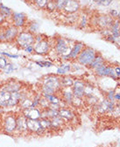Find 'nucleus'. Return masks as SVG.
<instances>
[{"instance_id":"obj_1","label":"nucleus","mask_w":120,"mask_h":147,"mask_svg":"<svg viewBox=\"0 0 120 147\" xmlns=\"http://www.w3.org/2000/svg\"><path fill=\"white\" fill-rule=\"evenodd\" d=\"M41 80L40 93L42 95H54L61 91L60 76L56 75H47L43 76Z\"/></svg>"},{"instance_id":"obj_2","label":"nucleus","mask_w":120,"mask_h":147,"mask_svg":"<svg viewBox=\"0 0 120 147\" xmlns=\"http://www.w3.org/2000/svg\"><path fill=\"white\" fill-rule=\"evenodd\" d=\"M0 123H1V130L5 134L15 135L16 127H17L16 113L13 112L5 113L0 118Z\"/></svg>"},{"instance_id":"obj_3","label":"nucleus","mask_w":120,"mask_h":147,"mask_svg":"<svg viewBox=\"0 0 120 147\" xmlns=\"http://www.w3.org/2000/svg\"><path fill=\"white\" fill-rule=\"evenodd\" d=\"M74 43V40L63 38V37H58L54 40L53 48L55 49L57 56L62 57L69 53Z\"/></svg>"},{"instance_id":"obj_4","label":"nucleus","mask_w":120,"mask_h":147,"mask_svg":"<svg viewBox=\"0 0 120 147\" xmlns=\"http://www.w3.org/2000/svg\"><path fill=\"white\" fill-rule=\"evenodd\" d=\"M35 42V34H33L26 30H21L17 36L14 44L20 49H24L26 47L33 46Z\"/></svg>"},{"instance_id":"obj_5","label":"nucleus","mask_w":120,"mask_h":147,"mask_svg":"<svg viewBox=\"0 0 120 147\" xmlns=\"http://www.w3.org/2000/svg\"><path fill=\"white\" fill-rule=\"evenodd\" d=\"M96 54L97 53H96L95 49L86 46L82 50L80 54L78 55V57L76 59V61L81 66L88 67V66L93 61V60L96 56Z\"/></svg>"},{"instance_id":"obj_6","label":"nucleus","mask_w":120,"mask_h":147,"mask_svg":"<svg viewBox=\"0 0 120 147\" xmlns=\"http://www.w3.org/2000/svg\"><path fill=\"white\" fill-rule=\"evenodd\" d=\"M53 46H54V42L51 43L50 39L45 37L41 41L33 44L34 53L40 55V56H47V55L50 53L51 50L53 48Z\"/></svg>"},{"instance_id":"obj_7","label":"nucleus","mask_w":120,"mask_h":147,"mask_svg":"<svg viewBox=\"0 0 120 147\" xmlns=\"http://www.w3.org/2000/svg\"><path fill=\"white\" fill-rule=\"evenodd\" d=\"M28 20H29L26 14H25L24 12H15V11H13L11 18L9 20L11 25H13L17 28L22 29V30L26 29Z\"/></svg>"},{"instance_id":"obj_8","label":"nucleus","mask_w":120,"mask_h":147,"mask_svg":"<svg viewBox=\"0 0 120 147\" xmlns=\"http://www.w3.org/2000/svg\"><path fill=\"white\" fill-rule=\"evenodd\" d=\"M23 88H24L23 82L16 79H9L0 85V90L7 91V92H10V93L20 92Z\"/></svg>"},{"instance_id":"obj_9","label":"nucleus","mask_w":120,"mask_h":147,"mask_svg":"<svg viewBox=\"0 0 120 147\" xmlns=\"http://www.w3.org/2000/svg\"><path fill=\"white\" fill-rule=\"evenodd\" d=\"M16 119H17V127L15 134L19 136H25L28 134L27 129V118L24 116L21 111L16 113Z\"/></svg>"},{"instance_id":"obj_10","label":"nucleus","mask_w":120,"mask_h":147,"mask_svg":"<svg viewBox=\"0 0 120 147\" xmlns=\"http://www.w3.org/2000/svg\"><path fill=\"white\" fill-rule=\"evenodd\" d=\"M86 47L84 43L81 42V41H75L69 53L67 55H65V56L60 57L61 61H76L78 55L80 54V53L82 52V50Z\"/></svg>"},{"instance_id":"obj_11","label":"nucleus","mask_w":120,"mask_h":147,"mask_svg":"<svg viewBox=\"0 0 120 147\" xmlns=\"http://www.w3.org/2000/svg\"><path fill=\"white\" fill-rule=\"evenodd\" d=\"M20 32V29L11 25L10 22L5 24V37L6 43H14L17 36Z\"/></svg>"},{"instance_id":"obj_12","label":"nucleus","mask_w":120,"mask_h":147,"mask_svg":"<svg viewBox=\"0 0 120 147\" xmlns=\"http://www.w3.org/2000/svg\"><path fill=\"white\" fill-rule=\"evenodd\" d=\"M95 20V25L102 29H110L111 26L113 25L114 23V20L113 18H111L110 15H100L97 16Z\"/></svg>"},{"instance_id":"obj_13","label":"nucleus","mask_w":120,"mask_h":147,"mask_svg":"<svg viewBox=\"0 0 120 147\" xmlns=\"http://www.w3.org/2000/svg\"><path fill=\"white\" fill-rule=\"evenodd\" d=\"M80 9H81V5L78 0H66L61 13L64 14L76 13L80 11Z\"/></svg>"},{"instance_id":"obj_14","label":"nucleus","mask_w":120,"mask_h":147,"mask_svg":"<svg viewBox=\"0 0 120 147\" xmlns=\"http://www.w3.org/2000/svg\"><path fill=\"white\" fill-rule=\"evenodd\" d=\"M84 88H85V81L82 79H75L74 84L72 86V91H73L74 96L83 98Z\"/></svg>"},{"instance_id":"obj_15","label":"nucleus","mask_w":120,"mask_h":147,"mask_svg":"<svg viewBox=\"0 0 120 147\" xmlns=\"http://www.w3.org/2000/svg\"><path fill=\"white\" fill-rule=\"evenodd\" d=\"M21 112L27 119L40 120L41 117V109L39 107H31L21 110Z\"/></svg>"},{"instance_id":"obj_16","label":"nucleus","mask_w":120,"mask_h":147,"mask_svg":"<svg viewBox=\"0 0 120 147\" xmlns=\"http://www.w3.org/2000/svg\"><path fill=\"white\" fill-rule=\"evenodd\" d=\"M27 129H28V133L31 134H36L41 136L42 134L45 133V131L41 129L39 120L27 119Z\"/></svg>"},{"instance_id":"obj_17","label":"nucleus","mask_w":120,"mask_h":147,"mask_svg":"<svg viewBox=\"0 0 120 147\" xmlns=\"http://www.w3.org/2000/svg\"><path fill=\"white\" fill-rule=\"evenodd\" d=\"M59 117L62 118L65 122H70L76 117V115L73 112V110L64 107L59 109Z\"/></svg>"},{"instance_id":"obj_18","label":"nucleus","mask_w":120,"mask_h":147,"mask_svg":"<svg viewBox=\"0 0 120 147\" xmlns=\"http://www.w3.org/2000/svg\"><path fill=\"white\" fill-rule=\"evenodd\" d=\"M61 93L62 95V101H64L67 104H71L72 100L74 98V94L72 91V88H63L61 89Z\"/></svg>"},{"instance_id":"obj_19","label":"nucleus","mask_w":120,"mask_h":147,"mask_svg":"<svg viewBox=\"0 0 120 147\" xmlns=\"http://www.w3.org/2000/svg\"><path fill=\"white\" fill-rule=\"evenodd\" d=\"M72 72V64L71 63H62L60 67L56 69L55 75L58 76H63L66 75H68V73Z\"/></svg>"},{"instance_id":"obj_20","label":"nucleus","mask_w":120,"mask_h":147,"mask_svg":"<svg viewBox=\"0 0 120 147\" xmlns=\"http://www.w3.org/2000/svg\"><path fill=\"white\" fill-rule=\"evenodd\" d=\"M60 82H61V88H72L74 82H75V78L73 76L66 75V76L60 77Z\"/></svg>"},{"instance_id":"obj_21","label":"nucleus","mask_w":120,"mask_h":147,"mask_svg":"<svg viewBox=\"0 0 120 147\" xmlns=\"http://www.w3.org/2000/svg\"><path fill=\"white\" fill-rule=\"evenodd\" d=\"M64 23L67 25H76L79 20L80 14L78 12L76 13H71V14H64Z\"/></svg>"},{"instance_id":"obj_22","label":"nucleus","mask_w":120,"mask_h":147,"mask_svg":"<svg viewBox=\"0 0 120 147\" xmlns=\"http://www.w3.org/2000/svg\"><path fill=\"white\" fill-rule=\"evenodd\" d=\"M21 98V92H13L11 93V97L8 102V108L18 107Z\"/></svg>"},{"instance_id":"obj_23","label":"nucleus","mask_w":120,"mask_h":147,"mask_svg":"<svg viewBox=\"0 0 120 147\" xmlns=\"http://www.w3.org/2000/svg\"><path fill=\"white\" fill-rule=\"evenodd\" d=\"M77 26L80 29H85L90 26V18L87 13H82L80 14L79 16V20L77 22Z\"/></svg>"},{"instance_id":"obj_24","label":"nucleus","mask_w":120,"mask_h":147,"mask_svg":"<svg viewBox=\"0 0 120 147\" xmlns=\"http://www.w3.org/2000/svg\"><path fill=\"white\" fill-rule=\"evenodd\" d=\"M11 97V93L7 91L0 90V108H8V102Z\"/></svg>"},{"instance_id":"obj_25","label":"nucleus","mask_w":120,"mask_h":147,"mask_svg":"<svg viewBox=\"0 0 120 147\" xmlns=\"http://www.w3.org/2000/svg\"><path fill=\"white\" fill-rule=\"evenodd\" d=\"M105 62L106 61H105L104 58L102 57L101 54H96V56L95 57V59L93 60V61L88 66V68L94 70L95 68H96V67H100L102 65H104Z\"/></svg>"},{"instance_id":"obj_26","label":"nucleus","mask_w":120,"mask_h":147,"mask_svg":"<svg viewBox=\"0 0 120 147\" xmlns=\"http://www.w3.org/2000/svg\"><path fill=\"white\" fill-rule=\"evenodd\" d=\"M110 102L111 101H109L108 99L106 100H104L100 102H98L96 107V110L101 113V114H104L105 112H108V109H109V106H110Z\"/></svg>"},{"instance_id":"obj_27","label":"nucleus","mask_w":120,"mask_h":147,"mask_svg":"<svg viewBox=\"0 0 120 147\" xmlns=\"http://www.w3.org/2000/svg\"><path fill=\"white\" fill-rule=\"evenodd\" d=\"M26 31L33 33V34H37L39 30H40V24L37 21H34V20H28V23L26 25Z\"/></svg>"},{"instance_id":"obj_28","label":"nucleus","mask_w":120,"mask_h":147,"mask_svg":"<svg viewBox=\"0 0 120 147\" xmlns=\"http://www.w3.org/2000/svg\"><path fill=\"white\" fill-rule=\"evenodd\" d=\"M50 120H51V127H52V130H59V129H61L64 126V124L66 123L60 117H54Z\"/></svg>"},{"instance_id":"obj_29","label":"nucleus","mask_w":120,"mask_h":147,"mask_svg":"<svg viewBox=\"0 0 120 147\" xmlns=\"http://www.w3.org/2000/svg\"><path fill=\"white\" fill-rule=\"evenodd\" d=\"M0 13H1L6 20H10L12 13H13V11L11 9H10L9 7L5 6V5L3 4H0Z\"/></svg>"},{"instance_id":"obj_30","label":"nucleus","mask_w":120,"mask_h":147,"mask_svg":"<svg viewBox=\"0 0 120 147\" xmlns=\"http://www.w3.org/2000/svg\"><path fill=\"white\" fill-rule=\"evenodd\" d=\"M40 124L41 126V129L45 131H48L52 130V127H51V120L47 118H40Z\"/></svg>"},{"instance_id":"obj_31","label":"nucleus","mask_w":120,"mask_h":147,"mask_svg":"<svg viewBox=\"0 0 120 147\" xmlns=\"http://www.w3.org/2000/svg\"><path fill=\"white\" fill-rule=\"evenodd\" d=\"M48 13H54L57 11V7L55 4V0H48V2L44 9Z\"/></svg>"},{"instance_id":"obj_32","label":"nucleus","mask_w":120,"mask_h":147,"mask_svg":"<svg viewBox=\"0 0 120 147\" xmlns=\"http://www.w3.org/2000/svg\"><path fill=\"white\" fill-rule=\"evenodd\" d=\"M43 96L47 99V101L49 102L50 104H60L61 105V99L58 96H56V94H54V95H43Z\"/></svg>"},{"instance_id":"obj_33","label":"nucleus","mask_w":120,"mask_h":147,"mask_svg":"<svg viewBox=\"0 0 120 147\" xmlns=\"http://www.w3.org/2000/svg\"><path fill=\"white\" fill-rule=\"evenodd\" d=\"M17 69H18V67H17V65H15L14 63L9 62V63L7 64V66L5 67V68L3 70V72H4V74H5V75H8V74L13 73V72L16 71Z\"/></svg>"},{"instance_id":"obj_34","label":"nucleus","mask_w":120,"mask_h":147,"mask_svg":"<svg viewBox=\"0 0 120 147\" xmlns=\"http://www.w3.org/2000/svg\"><path fill=\"white\" fill-rule=\"evenodd\" d=\"M35 64L40 67H52L55 65L54 61H35Z\"/></svg>"},{"instance_id":"obj_35","label":"nucleus","mask_w":120,"mask_h":147,"mask_svg":"<svg viewBox=\"0 0 120 147\" xmlns=\"http://www.w3.org/2000/svg\"><path fill=\"white\" fill-rule=\"evenodd\" d=\"M47 2H48V0H33L32 4L35 5L38 9L44 10Z\"/></svg>"},{"instance_id":"obj_36","label":"nucleus","mask_w":120,"mask_h":147,"mask_svg":"<svg viewBox=\"0 0 120 147\" xmlns=\"http://www.w3.org/2000/svg\"><path fill=\"white\" fill-rule=\"evenodd\" d=\"M49 102L47 101V99L42 95L40 99V103H39V108H42L41 109H47L49 107Z\"/></svg>"},{"instance_id":"obj_37","label":"nucleus","mask_w":120,"mask_h":147,"mask_svg":"<svg viewBox=\"0 0 120 147\" xmlns=\"http://www.w3.org/2000/svg\"><path fill=\"white\" fill-rule=\"evenodd\" d=\"M8 63H9L8 58L4 56V55H1V56H0V70L3 71L5 68V67L7 66Z\"/></svg>"},{"instance_id":"obj_38","label":"nucleus","mask_w":120,"mask_h":147,"mask_svg":"<svg viewBox=\"0 0 120 147\" xmlns=\"http://www.w3.org/2000/svg\"><path fill=\"white\" fill-rule=\"evenodd\" d=\"M93 2L96 3L98 5H102V6H109L112 2L113 0H92Z\"/></svg>"},{"instance_id":"obj_39","label":"nucleus","mask_w":120,"mask_h":147,"mask_svg":"<svg viewBox=\"0 0 120 147\" xmlns=\"http://www.w3.org/2000/svg\"><path fill=\"white\" fill-rule=\"evenodd\" d=\"M71 104H72L74 107H76V108H79V107H81V106L83 104L82 98H79V97H76V96H74V98H73V100H72Z\"/></svg>"},{"instance_id":"obj_40","label":"nucleus","mask_w":120,"mask_h":147,"mask_svg":"<svg viewBox=\"0 0 120 147\" xmlns=\"http://www.w3.org/2000/svg\"><path fill=\"white\" fill-rule=\"evenodd\" d=\"M5 24L4 26H0V43H6L5 42Z\"/></svg>"},{"instance_id":"obj_41","label":"nucleus","mask_w":120,"mask_h":147,"mask_svg":"<svg viewBox=\"0 0 120 147\" xmlns=\"http://www.w3.org/2000/svg\"><path fill=\"white\" fill-rule=\"evenodd\" d=\"M65 2H66V0H55L57 11H59L60 12H62V9H63Z\"/></svg>"},{"instance_id":"obj_42","label":"nucleus","mask_w":120,"mask_h":147,"mask_svg":"<svg viewBox=\"0 0 120 147\" xmlns=\"http://www.w3.org/2000/svg\"><path fill=\"white\" fill-rule=\"evenodd\" d=\"M111 114L115 117H120V108L117 106V107H115L113 111L111 112Z\"/></svg>"},{"instance_id":"obj_43","label":"nucleus","mask_w":120,"mask_h":147,"mask_svg":"<svg viewBox=\"0 0 120 147\" xmlns=\"http://www.w3.org/2000/svg\"><path fill=\"white\" fill-rule=\"evenodd\" d=\"M2 55L5 57H8V58H12V59H18L20 56L19 55H16V54H11V53H5V52H2L1 53Z\"/></svg>"},{"instance_id":"obj_44","label":"nucleus","mask_w":120,"mask_h":147,"mask_svg":"<svg viewBox=\"0 0 120 147\" xmlns=\"http://www.w3.org/2000/svg\"><path fill=\"white\" fill-rule=\"evenodd\" d=\"M114 95H115V91L114 90H110L108 92V95H107V99L111 102L114 101Z\"/></svg>"},{"instance_id":"obj_45","label":"nucleus","mask_w":120,"mask_h":147,"mask_svg":"<svg viewBox=\"0 0 120 147\" xmlns=\"http://www.w3.org/2000/svg\"><path fill=\"white\" fill-rule=\"evenodd\" d=\"M26 53L28 54H32V53H34V47L33 46H29V47H26V48L23 49Z\"/></svg>"},{"instance_id":"obj_46","label":"nucleus","mask_w":120,"mask_h":147,"mask_svg":"<svg viewBox=\"0 0 120 147\" xmlns=\"http://www.w3.org/2000/svg\"><path fill=\"white\" fill-rule=\"evenodd\" d=\"M9 22V20H6V18L0 13V26H4L5 24H6V23H8Z\"/></svg>"},{"instance_id":"obj_47","label":"nucleus","mask_w":120,"mask_h":147,"mask_svg":"<svg viewBox=\"0 0 120 147\" xmlns=\"http://www.w3.org/2000/svg\"><path fill=\"white\" fill-rule=\"evenodd\" d=\"M114 70H115V73H116V76H117V79L119 80L120 79V67L119 66L114 67Z\"/></svg>"},{"instance_id":"obj_48","label":"nucleus","mask_w":120,"mask_h":147,"mask_svg":"<svg viewBox=\"0 0 120 147\" xmlns=\"http://www.w3.org/2000/svg\"><path fill=\"white\" fill-rule=\"evenodd\" d=\"M118 11H116V10H111V12H110V16L111 17V18H117L118 17Z\"/></svg>"},{"instance_id":"obj_49","label":"nucleus","mask_w":120,"mask_h":147,"mask_svg":"<svg viewBox=\"0 0 120 147\" xmlns=\"http://www.w3.org/2000/svg\"><path fill=\"white\" fill-rule=\"evenodd\" d=\"M114 100L120 101V93H115V95H114Z\"/></svg>"},{"instance_id":"obj_50","label":"nucleus","mask_w":120,"mask_h":147,"mask_svg":"<svg viewBox=\"0 0 120 147\" xmlns=\"http://www.w3.org/2000/svg\"><path fill=\"white\" fill-rule=\"evenodd\" d=\"M25 2H26L27 4H32V2H33V0H24Z\"/></svg>"},{"instance_id":"obj_51","label":"nucleus","mask_w":120,"mask_h":147,"mask_svg":"<svg viewBox=\"0 0 120 147\" xmlns=\"http://www.w3.org/2000/svg\"><path fill=\"white\" fill-rule=\"evenodd\" d=\"M117 18H118V20H120V12L118 13V17H117Z\"/></svg>"},{"instance_id":"obj_52","label":"nucleus","mask_w":120,"mask_h":147,"mask_svg":"<svg viewBox=\"0 0 120 147\" xmlns=\"http://www.w3.org/2000/svg\"><path fill=\"white\" fill-rule=\"evenodd\" d=\"M118 107L120 108V101H119V102H118Z\"/></svg>"},{"instance_id":"obj_53","label":"nucleus","mask_w":120,"mask_h":147,"mask_svg":"<svg viewBox=\"0 0 120 147\" xmlns=\"http://www.w3.org/2000/svg\"><path fill=\"white\" fill-rule=\"evenodd\" d=\"M0 128H1V123H0Z\"/></svg>"}]
</instances>
